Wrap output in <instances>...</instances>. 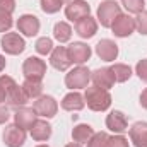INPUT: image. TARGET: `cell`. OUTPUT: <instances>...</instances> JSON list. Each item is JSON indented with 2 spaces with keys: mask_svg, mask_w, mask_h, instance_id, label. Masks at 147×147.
<instances>
[{
  "mask_svg": "<svg viewBox=\"0 0 147 147\" xmlns=\"http://www.w3.org/2000/svg\"><path fill=\"white\" fill-rule=\"evenodd\" d=\"M65 147H82L80 144H77V142H70V144H67Z\"/></svg>",
  "mask_w": 147,
  "mask_h": 147,
  "instance_id": "39",
  "label": "cell"
},
{
  "mask_svg": "<svg viewBox=\"0 0 147 147\" xmlns=\"http://www.w3.org/2000/svg\"><path fill=\"white\" fill-rule=\"evenodd\" d=\"M24 92L28 94L29 99H38L39 96H43V82L41 80H34V79H26L22 84Z\"/></svg>",
  "mask_w": 147,
  "mask_h": 147,
  "instance_id": "23",
  "label": "cell"
},
{
  "mask_svg": "<svg viewBox=\"0 0 147 147\" xmlns=\"http://www.w3.org/2000/svg\"><path fill=\"white\" fill-rule=\"evenodd\" d=\"M0 10L12 14L16 10V0H0Z\"/></svg>",
  "mask_w": 147,
  "mask_h": 147,
  "instance_id": "35",
  "label": "cell"
},
{
  "mask_svg": "<svg viewBox=\"0 0 147 147\" xmlns=\"http://www.w3.org/2000/svg\"><path fill=\"white\" fill-rule=\"evenodd\" d=\"M139 103H140L142 108H146L147 110V87L142 91V94H140V98H139Z\"/></svg>",
  "mask_w": 147,
  "mask_h": 147,
  "instance_id": "37",
  "label": "cell"
},
{
  "mask_svg": "<svg viewBox=\"0 0 147 147\" xmlns=\"http://www.w3.org/2000/svg\"><path fill=\"white\" fill-rule=\"evenodd\" d=\"M84 106H86L84 96L80 92H77V91H72V92L65 94L63 99H62V108L65 111H80L84 110Z\"/></svg>",
  "mask_w": 147,
  "mask_h": 147,
  "instance_id": "21",
  "label": "cell"
},
{
  "mask_svg": "<svg viewBox=\"0 0 147 147\" xmlns=\"http://www.w3.org/2000/svg\"><path fill=\"white\" fill-rule=\"evenodd\" d=\"M84 101L87 105V108L92 111H106L111 106V94L110 91L92 86V87H86L84 92Z\"/></svg>",
  "mask_w": 147,
  "mask_h": 147,
  "instance_id": "1",
  "label": "cell"
},
{
  "mask_svg": "<svg viewBox=\"0 0 147 147\" xmlns=\"http://www.w3.org/2000/svg\"><path fill=\"white\" fill-rule=\"evenodd\" d=\"M12 82H14V79L10 75H0V105H3L7 101V91Z\"/></svg>",
  "mask_w": 147,
  "mask_h": 147,
  "instance_id": "30",
  "label": "cell"
},
{
  "mask_svg": "<svg viewBox=\"0 0 147 147\" xmlns=\"http://www.w3.org/2000/svg\"><path fill=\"white\" fill-rule=\"evenodd\" d=\"M33 110L36 111L38 116L41 118H53L58 111V103L53 96H39L33 103Z\"/></svg>",
  "mask_w": 147,
  "mask_h": 147,
  "instance_id": "7",
  "label": "cell"
},
{
  "mask_svg": "<svg viewBox=\"0 0 147 147\" xmlns=\"http://www.w3.org/2000/svg\"><path fill=\"white\" fill-rule=\"evenodd\" d=\"M0 48L7 55H21L26 50V41L19 33H5L0 39Z\"/></svg>",
  "mask_w": 147,
  "mask_h": 147,
  "instance_id": "4",
  "label": "cell"
},
{
  "mask_svg": "<svg viewBox=\"0 0 147 147\" xmlns=\"http://www.w3.org/2000/svg\"><path fill=\"white\" fill-rule=\"evenodd\" d=\"M36 147H48L46 144H39V146H36Z\"/></svg>",
  "mask_w": 147,
  "mask_h": 147,
  "instance_id": "40",
  "label": "cell"
},
{
  "mask_svg": "<svg viewBox=\"0 0 147 147\" xmlns=\"http://www.w3.org/2000/svg\"><path fill=\"white\" fill-rule=\"evenodd\" d=\"M39 5H41V10L45 14H57V12H60V9L65 3L62 0H41Z\"/></svg>",
  "mask_w": 147,
  "mask_h": 147,
  "instance_id": "27",
  "label": "cell"
},
{
  "mask_svg": "<svg viewBox=\"0 0 147 147\" xmlns=\"http://www.w3.org/2000/svg\"><path fill=\"white\" fill-rule=\"evenodd\" d=\"M9 118H10L9 108H7V106H3V105H0V125L7 123V121H9Z\"/></svg>",
  "mask_w": 147,
  "mask_h": 147,
  "instance_id": "36",
  "label": "cell"
},
{
  "mask_svg": "<svg viewBox=\"0 0 147 147\" xmlns=\"http://www.w3.org/2000/svg\"><path fill=\"white\" fill-rule=\"evenodd\" d=\"M22 74L26 79H34V80H43L46 74V63L39 57H29L22 63Z\"/></svg>",
  "mask_w": 147,
  "mask_h": 147,
  "instance_id": "5",
  "label": "cell"
},
{
  "mask_svg": "<svg viewBox=\"0 0 147 147\" xmlns=\"http://www.w3.org/2000/svg\"><path fill=\"white\" fill-rule=\"evenodd\" d=\"M94 134H96L94 128H92L91 125H87V123H79V125H75L72 128L74 142H77V144H80V146H82V144H87Z\"/></svg>",
  "mask_w": 147,
  "mask_h": 147,
  "instance_id": "22",
  "label": "cell"
},
{
  "mask_svg": "<svg viewBox=\"0 0 147 147\" xmlns=\"http://www.w3.org/2000/svg\"><path fill=\"white\" fill-rule=\"evenodd\" d=\"M130 142L135 147H147V121H135L130 127Z\"/></svg>",
  "mask_w": 147,
  "mask_h": 147,
  "instance_id": "19",
  "label": "cell"
},
{
  "mask_svg": "<svg viewBox=\"0 0 147 147\" xmlns=\"http://www.w3.org/2000/svg\"><path fill=\"white\" fill-rule=\"evenodd\" d=\"M110 69H111L113 77H115V82L123 84V82H127L132 77V67L127 65V63H115V65H111Z\"/></svg>",
  "mask_w": 147,
  "mask_h": 147,
  "instance_id": "25",
  "label": "cell"
},
{
  "mask_svg": "<svg viewBox=\"0 0 147 147\" xmlns=\"http://www.w3.org/2000/svg\"><path fill=\"white\" fill-rule=\"evenodd\" d=\"M91 80H92L94 86L103 87L106 91H110L111 87L115 86V77L111 74L110 67H103V69H98V70L91 72Z\"/></svg>",
  "mask_w": 147,
  "mask_h": 147,
  "instance_id": "17",
  "label": "cell"
},
{
  "mask_svg": "<svg viewBox=\"0 0 147 147\" xmlns=\"http://www.w3.org/2000/svg\"><path fill=\"white\" fill-rule=\"evenodd\" d=\"M67 53H69V58H70L72 63H75V65H84L91 58L92 50H91V46H87L82 41H74V43H70L67 46Z\"/></svg>",
  "mask_w": 147,
  "mask_h": 147,
  "instance_id": "8",
  "label": "cell"
},
{
  "mask_svg": "<svg viewBox=\"0 0 147 147\" xmlns=\"http://www.w3.org/2000/svg\"><path fill=\"white\" fill-rule=\"evenodd\" d=\"M34 50H36L38 55H43V57H46V55H50L51 51H53V41H51V38H38L36 45H34Z\"/></svg>",
  "mask_w": 147,
  "mask_h": 147,
  "instance_id": "26",
  "label": "cell"
},
{
  "mask_svg": "<svg viewBox=\"0 0 147 147\" xmlns=\"http://www.w3.org/2000/svg\"><path fill=\"white\" fill-rule=\"evenodd\" d=\"M108 147H130V142L127 137H123V134H115L108 140Z\"/></svg>",
  "mask_w": 147,
  "mask_h": 147,
  "instance_id": "33",
  "label": "cell"
},
{
  "mask_svg": "<svg viewBox=\"0 0 147 147\" xmlns=\"http://www.w3.org/2000/svg\"><path fill=\"white\" fill-rule=\"evenodd\" d=\"M16 26H17V31L21 34H24L26 38H33L39 33L41 22H39V19H38L36 16H33V14H22L17 19Z\"/></svg>",
  "mask_w": 147,
  "mask_h": 147,
  "instance_id": "10",
  "label": "cell"
},
{
  "mask_svg": "<svg viewBox=\"0 0 147 147\" xmlns=\"http://www.w3.org/2000/svg\"><path fill=\"white\" fill-rule=\"evenodd\" d=\"M28 101H29V98H28V94L24 92V89H22V86H19L16 80L10 84V87H9V91H7V106H10V108H24L26 105H28Z\"/></svg>",
  "mask_w": 147,
  "mask_h": 147,
  "instance_id": "12",
  "label": "cell"
},
{
  "mask_svg": "<svg viewBox=\"0 0 147 147\" xmlns=\"http://www.w3.org/2000/svg\"><path fill=\"white\" fill-rule=\"evenodd\" d=\"M51 132H53V130H51V125H50L46 120H39V118L33 123V127L29 128V134H31L33 140H36V142H45V140H48V139L51 137Z\"/></svg>",
  "mask_w": 147,
  "mask_h": 147,
  "instance_id": "20",
  "label": "cell"
},
{
  "mask_svg": "<svg viewBox=\"0 0 147 147\" xmlns=\"http://www.w3.org/2000/svg\"><path fill=\"white\" fill-rule=\"evenodd\" d=\"M53 38L58 41V43H67L70 38H72V28L69 22L65 21H60L53 26Z\"/></svg>",
  "mask_w": 147,
  "mask_h": 147,
  "instance_id": "24",
  "label": "cell"
},
{
  "mask_svg": "<svg viewBox=\"0 0 147 147\" xmlns=\"http://www.w3.org/2000/svg\"><path fill=\"white\" fill-rule=\"evenodd\" d=\"M36 120H38L36 111L33 110V108H26V106L19 108V110L16 111V115H14V123L17 127H21V128H24V130H29Z\"/></svg>",
  "mask_w": 147,
  "mask_h": 147,
  "instance_id": "18",
  "label": "cell"
},
{
  "mask_svg": "<svg viewBox=\"0 0 147 147\" xmlns=\"http://www.w3.org/2000/svg\"><path fill=\"white\" fill-rule=\"evenodd\" d=\"M2 139L7 147H22L26 144V130L17 127L16 123L7 125L2 134Z\"/></svg>",
  "mask_w": 147,
  "mask_h": 147,
  "instance_id": "9",
  "label": "cell"
},
{
  "mask_svg": "<svg viewBox=\"0 0 147 147\" xmlns=\"http://www.w3.org/2000/svg\"><path fill=\"white\" fill-rule=\"evenodd\" d=\"M91 16V5L86 0H70L65 5V17L72 22H77L79 19Z\"/></svg>",
  "mask_w": 147,
  "mask_h": 147,
  "instance_id": "11",
  "label": "cell"
},
{
  "mask_svg": "<svg viewBox=\"0 0 147 147\" xmlns=\"http://www.w3.org/2000/svg\"><path fill=\"white\" fill-rule=\"evenodd\" d=\"M135 74H137V77H139L142 82H147V58H142V60L137 62V65H135Z\"/></svg>",
  "mask_w": 147,
  "mask_h": 147,
  "instance_id": "34",
  "label": "cell"
},
{
  "mask_svg": "<svg viewBox=\"0 0 147 147\" xmlns=\"http://www.w3.org/2000/svg\"><path fill=\"white\" fill-rule=\"evenodd\" d=\"M121 14V7L116 0H103L98 7V24H101L103 28H111V24L115 22V19Z\"/></svg>",
  "mask_w": 147,
  "mask_h": 147,
  "instance_id": "2",
  "label": "cell"
},
{
  "mask_svg": "<svg viewBox=\"0 0 147 147\" xmlns=\"http://www.w3.org/2000/svg\"><path fill=\"white\" fill-rule=\"evenodd\" d=\"M94 51H96V55H98L101 60H105V62H115V60L118 58V53H120L118 45H116L113 39H108V38L98 41V45L94 46Z\"/></svg>",
  "mask_w": 147,
  "mask_h": 147,
  "instance_id": "13",
  "label": "cell"
},
{
  "mask_svg": "<svg viewBox=\"0 0 147 147\" xmlns=\"http://www.w3.org/2000/svg\"><path fill=\"white\" fill-rule=\"evenodd\" d=\"M135 29L140 34L147 36V10H142L140 14H137V17H135Z\"/></svg>",
  "mask_w": 147,
  "mask_h": 147,
  "instance_id": "31",
  "label": "cell"
},
{
  "mask_svg": "<svg viewBox=\"0 0 147 147\" xmlns=\"http://www.w3.org/2000/svg\"><path fill=\"white\" fill-rule=\"evenodd\" d=\"M108 140H110V135L106 132H96L87 142V147H108Z\"/></svg>",
  "mask_w": 147,
  "mask_h": 147,
  "instance_id": "29",
  "label": "cell"
},
{
  "mask_svg": "<svg viewBox=\"0 0 147 147\" xmlns=\"http://www.w3.org/2000/svg\"><path fill=\"white\" fill-rule=\"evenodd\" d=\"M50 65L60 72H65L69 70V67L72 65L70 58H69V53H67V48L65 46H55L53 51L50 53Z\"/></svg>",
  "mask_w": 147,
  "mask_h": 147,
  "instance_id": "14",
  "label": "cell"
},
{
  "mask_svg": "<svg viewBox=\"0 0 147 147\" xmlns=\"http://www.w3.org/2000/svg\"><path fill=\"white\" fill-rule=\"evenodd\" d=\"M111 31L116 38H128L135 31V17L130 14H120L111 24Z\"/></svg>",
  "mask_w": 147,
  "mask_h": 147,
  "instance_id": "6",
  "label": "cell"
},
{
  "mask_svg": "<svg viewBox=\"0 0 147 147\" xmlns=\"http://www.w3.org/2000/svg\"><path fill=\"white\" fill-rule=\"evenodd\" d=\"M5 65H7V60H5V57H2V55H0V72L5 69Z\"/></svg>",
  "mask_w": 147,
  "mask_h": 147,
  "instance_id": "38",
  "label": "cell"
},
{
  "mask_svg": "<svg viewBox=\"0 0 147 147\" xmlns=\"http://www.w3.org/2000/svg\"><path fill=\"white\" fill-rule=\"evenodd\" d=\"M62 2H63V3H65V5H67V3H69V2H70V0H62Z\"/></svg>",
  "mask_w": 147,
  "mask_h": 147,
  "instance_id": "41",
  "label": "cell"
},
{
  "mask_svg": "<svg viewBox=\"0 0 147 147\" xmlns=\"http://www.w3.org/2000/svg\"><path fill=\"white\" fill-rule=\"evenodd\" d=\"M75 33L84 39H89L98 33V21L91 16H86L75 22Z\"/></svg>",
  "mask_w": 147,
  "mask_h": 147,
  "instance_id": "16",
  "label": "cell"
},
{
  "mask_svg": "<svg viewBox=\"0 0 147 147\" xmlns=\"http://www.w3.org/2000/svg\"><path fill=\"white\" fill-rule=\"evenodd\" d=\"M121 5L128 14H140L142 10H146V0H121Z\"/></svg>",
  "mask_w": 147,
  "mask_h": 147,
  "instance_id": "28",
  "label": "cell"
},
{
  "mask_svg": "<svg viewBox=\"0 0 147 147\" xmlns=\"http://www.w3.org/2000/svg\"><path fill=\"white\" fill-rule=\"evenodd\" d=\"M91 82V70L84 65H77L72 70H69L65 75V86L72 91L86 89Z\"/></svg>",
  "mask_w": 147,
  "mask_h": 147,
  "instance_id": "3",
  "label": "cell"
},
{
  "mask_svg": "<svg viewBox=\"0 0 147 147\" xmlns=\"http://www.w3.org/2000/svg\"><path fill=\"white\" fill-rule=\"evenodd\" d=\"M12 26H14L12 14H7V12L0 10V33H9Z\"/></svg>",
  "mask_w": 147,
  "mask_h": 147,
  "instance_id": "32",
  "label": "cell"
},
{
  "mask_svg": "<svg viewBox=\"0 0 147 147\" xmlns=\"http://www.w3.org/2000/svg\"><path fill=\"white\" fill-rule=\"evenodd\" d=\"M106 128L115 134H125L128 130V121H127V116L123 115V111H110V115L106 116Z\"/></svg>",
  "mask_w": 147,
  "mask_h": 147,
  "instance_id": "15",
  "label": "cell"
}]
</instances>
